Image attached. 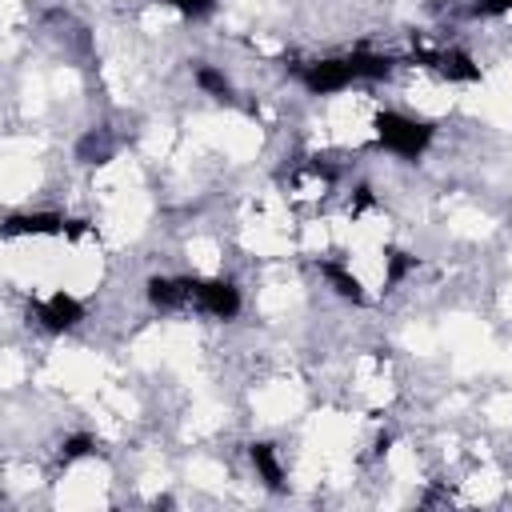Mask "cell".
Wrapping results in <instances>:
<instances>
[{"instance_id": "cell-1", "label": "cell", "mask_w": 512, "mask_h": 512, "mask_svg": "<svg viewBox=\"0 0 512 512\" xmlns=\"http://www.w3.org/2000/svg\"><path fill=\"white\" fill-rule=\"evenodd\" d=\"M372 136L380 140V148H388L392 156H420L428 144H432V124L428 120H416L408 112H376L372 116Z\"/></svg>"}, {"instance_id": "cell-2", "label": "cell", "mask_w": 512, "mask_h": 512, "mask_svg": "<svg viewBox=\"0 0 512 512\" xmlns=\"http://www.w3.org/2000/svg\"><path fill=\"white\" fill-rule=\"evenodd\" d=\"M188 308H196L212 320H232L240 312V288L228 284V280H216V276L192 280V304Z\"/></svg>"}, {"instance_id": "cell-3", "label": "cell", "mask_w": 512, "mask_h": 512, "mask_svg": "<svg viewBox=\"0 0 512 512\" xmlns=\"http://www.w3.org/2000/svg\"><path fill=\"white\" fill-rule=\"evenodd\" d=\"M300 80H304V88L312 96H340V92H348L356 84V72H352L348 56L344 60H312V64H304Z\"/></svg>"}, {"instance_id": "cell-4", "label": "cell", "mask_w": 512, "mask_h": 512, "mask_svg": "<svg viewBox=\"0 0 512 512\" xmlns=\"http://www.w3.org/2000/svg\"><path fill=\"white\" fill-rule=\"evenodd\" d=\"M80 320H84V308H80V300H76L72 292H64V288H56L52 296L36 300V324L48 328V332H72Z\"/></svg>"}, {"instance_id": "cell-5", "label": "cell", "mask_w": 512, "mask_h": 512, "mask_svg": "<svg viewBox=\"0 0 512 512\" xmlns=\"http://www.w3.org/2000/svg\"><path fill=\"white\" fill-rule=\"evenodd\" d=\"M252 468L260 472V480L268 488H280L284 484V464H280V456H276L272 444H252Z\"/></svg>"}, {"instance_id": "cell-6", "label": "cell", "mask_w": 512, "mask_h": 512, "mask_svg": "<svg viewBox=\"0 0 512 512\" xmlns=\"http://www.w3.org/2000/svg\"><path fill=\"white\" fill-rule=\"evenodd\" d=\"M168 8H176L180 16H192V20H200V16H208L220 0H164Z\"/></svg>"}, {"instance_id": "cell-7", "label": "cell", "mask_w": 512, "mask_h": 512, "mask_svg": "<svg viewBox=\"0 0 512 512\" xmlns=\"http://www.w3.org/2000/svg\"><path fill=\"white\" fill-rule=\"evenodd\" d=\"M480 12H492V16H504V12H512V0H480Z\"/></svg>"}]
</instances>
